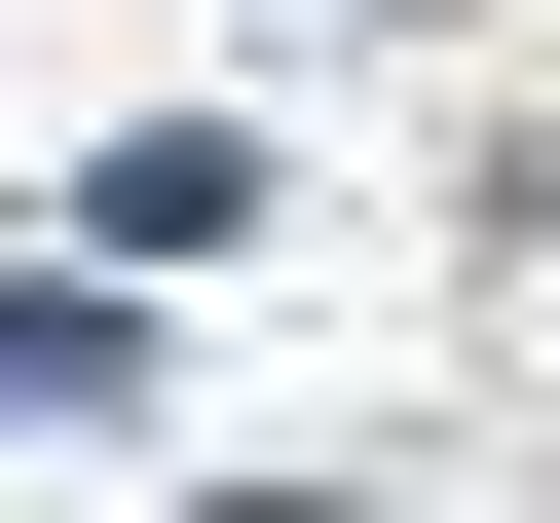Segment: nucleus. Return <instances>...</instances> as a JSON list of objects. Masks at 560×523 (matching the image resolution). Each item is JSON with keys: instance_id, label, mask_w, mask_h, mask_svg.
Returning a JSON list of instances; mask_svg holds the SVG:
<instances>
[{"instance_id": "f257e3e1", "label": "nucleus", "mask_w": 560, "mask_h": 523, "mask_svg": "<svg viewBox=\"0 0 560 523\" xmlns=\"http://www.w3.org/2000/svg\"><path fill=\"white\" fill-rule=\"evenodd\" d=\"M224 523H337V486H224Z\"/></svg>"}]
</instances>
